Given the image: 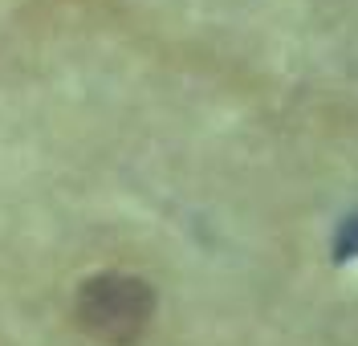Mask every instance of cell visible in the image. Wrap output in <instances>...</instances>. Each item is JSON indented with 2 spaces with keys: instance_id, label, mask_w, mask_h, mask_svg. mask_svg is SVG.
Wrapping results in <instances>:
<instances>
[{
  "instance_id": "6da1fadb",
  "label": "cell",
  "mask_w": 358,
  "mask_h": 346,
  "mask_svg": "<svg viewBox=\"0 0 358 346\" xmlns=\"http://www.w3.org/2000/svg\"><path fill=\"white\" fill-rule=\"evenodd\" d=\"M155 314V294L131 273H98L78 294V322L102 343H134Z\"/></svg>"
}]
</instances>
